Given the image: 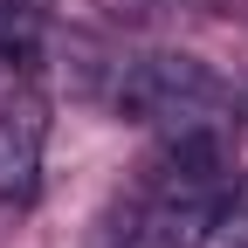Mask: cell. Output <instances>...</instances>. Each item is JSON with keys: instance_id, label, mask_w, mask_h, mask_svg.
I'll return each mask as SVG.
<instances>
[{"instance_id": "cell-1", "label": "cell", "mask_w": 248, "mask_h": 248, "mask_svg": "<svg viewBox=\"0 0 248 248\" xmlns=\"http://www.w3.org/2000/svg\"><path fill=\"white\" fill-rule=\"evenodd\" d=\"M104 104H110L124 124L186 131V124H214V117H228V90H221V76H214L200 55L152 48V55H124V62H110Z\"/></svg>"}, {"instance_id": "cell-2", "label": "cell", "mask_w": 248, "mask_h": 248, "mask_svg": "<svg viewBox=\"0 0 248 248\" xmlns=\"http://www.w3.org/2000/svg\"><path fill=\"white\" fill-rule=\"evenodd\" d=\"M42 172V117L35 110H0V200H28Z\"/></svg>"}, {"instance_id": "cell-3", "label": "cell", "mask_w": 248, "mask_h": 248, "mask_svg": "<svg viewBox=\"0 0 248 248\" xmlns=\"http://www.w3.org/2000/svg\"><path fill=\"white\" fill-rule=\"evenodd\" d=\"M97 248H179V241L166 234V221H159V214H152L145 200H131L124 214H110V221H104Z\"/></svg>"}, {"instance_id": "cell-4", "label": "cell", "mask_w": 248, "mask_h": 248, "mask_svg": "<svg viewBox=\"0 0 248 248\" xmlns=\"http://www.w3.org/2000/svg\"><path fill=\"white\" fill-rule=\"evenodd\" d=\"M207 241L214 248H248V179L228 186V200H221V214H214V234Z\"/></svg>"}]
</instances>
